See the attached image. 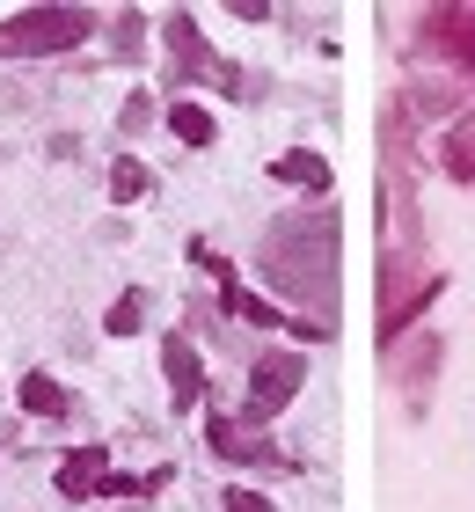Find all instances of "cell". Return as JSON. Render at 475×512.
Instances as JSON below:
<instances>
[{
	"instance_id": "1",
	"label": "cell",
	"mask_w": 475,
	"mask_h": 512,
	"mask_svg": "<svg viewBox=\"0 0 475 512\" xmlns=\"http://www.w3.org/2000/svg\"><path fill=\"white\" fill-rule=\"evenodd\" d=\"M95 15L88 8H22L0 22V59H44V52H66V44H88Z\"/></svg>"
},
{
	"instance_id": "2",
	"label": "cell",
	"mask_w": 475,
	"mask_h": 512,
	"mask_svg": "<svg viewBox=\"0 0 475 512\" xmlns=\"http://www.w3.org/2000/svg\"><path fill=\"white\" fill-rule=\"evenodd\" d=\"M307 381V359L300 352H271V359H256V374H249V417H278L285 403H293V388Z\"/></svg>"
},
{
	"instance_id": "3",
	"label": "cell",
	"mask_w": 475,
	"mask_h": 512,
	"mask_svg": "<svg viewBox=\"0 0 475 512\" xmlns=\"http://www.w3.org/2000/svg\"><path fill=\"white\" fill-rule=\"evenodd\" d=\"M161 366H169V388H176V410H190L205 395V366H198V352H190L183 337H169L161 344Z\"/></svg>"
},
{
	"instance_id": "4",
	"label": "cell",
	"mask_w": 475,
	"mask_h": 512,
	"mask_svg": "<svg viewBox=\"0 0 475 512\" xmlns=\"http://www.w3.org/2000/svg\"><path fill=\"white\" fill-rule=\"evenodd\" d=\"M103 476H110L103 447H88V454H66V461H59V498H95V491H103Z\"/></svg>"
},
{
	"instance_id": "5",
	"label": "cell",
	"mask_w": 475,
	"mask_h": 512,
	"mask_svg": "<svg viewBox=\"0 0 475 512\" xmlns=\"http://www.w3.org/2000/svg\"><path fill=\"white\" fill-rule=\"evenodd\" d=\"M271 176H278V183H300V191H329V161H322L315 147L278 154V161H271Z\"/></svg>"
},
{
	"instance_id": "6",
	"label": "cell",
	"mask_w": 475,
	"mask_h": 512,
	"mask_svg": "<svg viewBox=\"0 0 475 512\" xmlns=\"http://www.w3.org/2000/svg\"><path fill=\"white\" fill-rule=\"evenodd\" d=\"M432 30L446 37V52H454L468 74H475V8H446V15H432Z\"/></svg>"
},
{
	"instance_id": "7",
	"label": "cell",
	"mask_w": 475,
	"mask_h": 512,
	"mask_svg": "<svg viewBox=\"0 0 475 512\" xmlns=\"http://www.w3.org/2000/svg\"><path fill=\"white\" fill-rule=\"evenodd\" d=\"M15 403H22V410H37V417H66V388H59L52 374H22Z\"/></svg>"
},
{
	"instance_id": "8",
	"label": "cell",
	"mask_w": 475,
	"mask_h": 512,
	"mask_svg": "<svg viewBox=\"0 0 475 512\" xmlns=\"http://www.w3.org/2000/svg\"><path fill=\"white\" fill-rule=\"evenodd\" d=\"M169 132L183 139V147H212V110H198V103H169Z\"/></svg>"
},
{
	"instance_id": "9",
	"label": "cell",
	"mask_w": 475,
	"mask_h": 512,
	"mask_svg": "<svg viewBox=\"0 0 475 512\" xmlns=\"http://www.w3.org/2000/svg\"><path fill=\"white\" fill-rule=\"evenodd\" d=\"M446 169H454L461 183H475V118H461L454 132H446Z\"/></svg>"
},
{
	"instance_id": "10",
	"label": "cell",
	"mask_w": 475,
	"mask_h": 512,
	"mask_svg": "<svg viewBox=\"0 0 475 512\" xmlns=\"http://www.w3.org/2000/svg\"><path fill=\"white\" fill-rule=\"evenodd\" d=\"M205 439H212V447H220L227 461H256V454H271V447H249V439L234 432V417H205Z\"/></svg>"
},
{
	"instance_id": "11",
	"label": "cell",
	"mask_w": 475,
	"mask_h": 512,
	"mask_svg": "<svg viewBox=\"0 0 475 512\" xmlns=\"http://www.w3.org/2000/svg\"><path fill=\"white\" fill-rule=\"evenodd\" d=\"M139 315H147V293L132 286V293H117V308L103 315V330H110V337H132V330H139Z\"/></svg>"
},
{
	"instance_id": "12",
	"label": "cell",
	"mask_w": 475,
	"mask_h": 512,
	"mask_svg": "<svg viewBox=\"0 0 475 512\" xmlns=\"http://www.w3.org/2000/svg\"><path fill=\"white\" fill-rule=\"evenodd\" d=\"M139 191H147V169H139V161H117L110 169V205H132Z\"/></svg>"
},
{
	"instance_id": "13",
	"label": "cell",
	"mask_w": 475,
	"mask_h": 512,
	"mask_svg": "<svg viewBox=\"0 0 475 512\" xmlns=\"http://www.w3.org/2000/svg\"><path fill=\"white\" fill-rule=\"evenodd\" d=\"M220 505H227V512H271V498H256V491H227Z\"/></svg>"
}]
</instances>
